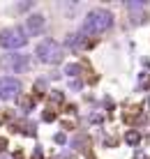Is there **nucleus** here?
Here are the masks:
<instances>
[{"mask_svg":"<svg viewBox=\"0 0 150 159\" xmlns=\"http://www.w3.org/2000/svg\"><path fill=\"white\" fill-rule=\"evenodd\" d=\"M0 65L12 74H21V72H26V69L30 67V58H28L26 53H7V56L0 58Z\"/></svg>","mask_w":150,"mask_h":159,"instance_id":"nucleus-4","label":"nucleus"},{"mask_svg":"<svg viewBox=\"0 0 150 159\" xmlns=\"http://www.w3.org/2000/svg\"><path fill=\"white\" fill-rule=\"evenodd\" d=\"M35 56L40 58L44 65H58L60 60H63L65 51H63V46H60V44L55 42V39L46 37V39H42L40 44H37V48H35Z\"/></svg>","mask_w":150,"mask_h":159,"instance_id":"nucleus-2","label":"nucleus"},{"mask_svg":"<svg viewBox=\"0 0 150 159\" xmlns=\"http://www.w3.org/2000/svg\"><path fill=\"white\" fill-rule=\"evenodd\" d=\"M65 72H67L69 76H76V74L81 72V67H79V65H67V69H65Z\"/></svg>","mask_w":150,"mask_h":159,"instance_id":"nucleus-7","label":"nucleus"},{"mask_svg":"<svg viewBox=\"0 0 150 159\" xmlns=\"http://www.w3.org/2000/svg\"><path fill=\"white\" fill-rule=\"evenodd\" d=\"M111 25H113V14H111L109 9L97 7V9H90V12L86 14L81 32L83 35H102V32H106Z\"/></svg>","mask_w":150,"mask_h":159,"instance_id":"nucleus-1","label":"nucleus"},{"mask_svg":"<svg viewBox=\"0 0 150 159\" xmlns=\"http://www.w3.org/2000/svg\"><path fill=\"white\" fill-rule=\"evenodd\" d=\"M21 92V81L14 76H0V99L9 102Z\"/></svg>","mask_w":150,"mask_h":159,"instance_id":"nucleus-5","label":"nucleus"},{"mask_svg":"<svg viewBox=\"0 0 150 159\" xmlns=\"http://www.w3.org/2000/svg\"><path fill=\"white\" fill-rule=\"evenodd\" d=\"M28 44V35L23 28L12 25V28L0 30V46L7 48V51H16V48H23Z\"/></svg>","mask_w":150,"mask_h":159,"instance_id":"nucleus-3","label":"nucleus"},{"mask_svg":"<svg viewBox=\"0 0 150 159\" xmlns=\"http://www.w3.org/2000/svg\"><path fill=\"white\" fill-rule=\"evenodd\" d=\"M44 25H46V19H44L42 14H32L26 19V35H40V32L44 30Z\"/></svg>","mask_w":150,"mask_h":159,"instance_id":"nucleus-6","label":"nucleus"}]
</instances>
